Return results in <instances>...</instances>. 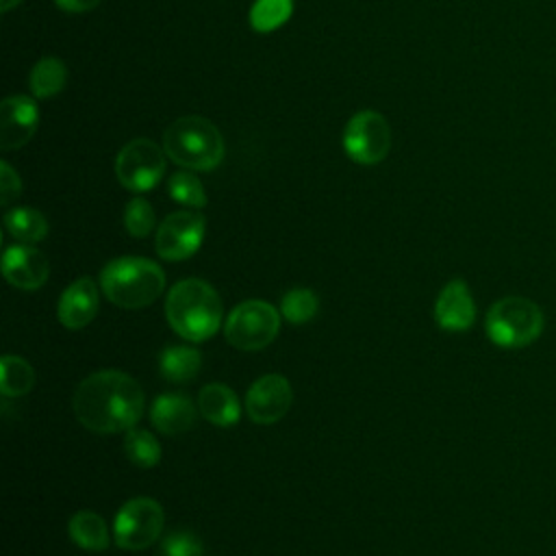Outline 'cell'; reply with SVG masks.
<instances>
[{"label":"cell","mask_w":556,"mask_h":556,"mask_svg":"<svg viewBox=\"0 0 556 556\" xmlns=\"http://www.w3.org/2000/svg\"><path fill=\"white\" fill-rule=\"evenodd\" d=\"M65 78H67V70L63 61L54 56H46L30 70L28 87L37 98H50L63 89Z\"/></svg>","instance_id":"7402d4cb"},{"label":"cell","mask_w":556,"mask_h":556,"mask_svg":"<svg viewBox=\"0 0 556 556\" xmlns=\"http://www.w3.org/2000/svg\"><path fill=\"white\" fill-rule=\"evenodd\" d=\"M165 154L198 172L215 169L224 159V139L213 122L200 115H185L172 122L163 135Z\"/></svg>","instance_id":"277c9868"},{"label":"cell","mask_w":556,"mask_h":556,"mask_svg":"<svg viewBox=\"0 0 556 556\" xmlns=\"http://www.w3.org/2000/svg\"><path fill=\"white\" fill-rule=\"evenodd\" d=\"M124 452L128 456V460L137 467H154L161 460V445L154 439L152 432L148 430H139V428H130L126 432L124 439Z\"/></svg>","instance_id":"603a6c76"},{"label":"cell","mask_w":556,"mask_h":556,"mask_svg":"<svg viewBox=\"0 0 556 556\" xmlns=\"http://www.w3.org/2000/svg\"><path fill=\"white\" fill-rule=\"evenodd\" d=\"M22 0H0V9L2 11H11L13 7H17Z\"/></svg>","instance_id":"4dcf8cb0"},{"label":"cell","mask_w":556,"mask_h":556,"mask_svg":"<svg viewBox=\"0 0 556 556\" xmlns=\"http://www.w3.org/2000/svg\"><path fill=\"white\" fill-rule=\"evenodd\" d=\"M100 295L91 278H78L72 282L59 300V321L67 330L85 328L98 313Z\"/></svg>","instance_id":"9a60e30c"},{"label":"cell","mask_w":556,"mask_h":556,"mask_svg":"<svg viewBox=\"0 0 556 556\" xmlns=\"http://www.w3.org/2000/svg\"><path fill=\"white\" fill-rule=\"evenodd\" d=\"M22 191L20 176L13 172L9 163H0V202L7 206L11 200H15Z\"/></svg>","instance_id":"f1b7e54d"},{"label":"cell","mask_w":556,"mask_h":556,"mask_svg":"<svg viewBox=\"0 0 556 556\" xmlns=\"http://www.w3.org/2000/svg\"><path fill=\"white\" fill-rule=\"evenodd\" d=\"M100 287L113 304L122 308H143L161 295L165 274L150 258L122 256L104 265Z\"/></svg>","instance_id":"3957f363"},{"label":"cell","mask_w":556,"mask_h":556,"mask_svg":"<svg viewBox=\"0 0 556 556\" xmlns=\"http://www.w3.org/2000/svg\"><path fill=\"white\" fill-rule=\"evenodd\" d=\"M165 315L176 334L187 341H204L219 330L224 308L217 291L208 282L185 278L169 289Z\"/></svg>","instance_id":"7a4b0ae2"},{"label":"cell","mask_w":556,"mask_h":556,"mask_svg":"<svg viewBox=\"0 0 556 556\" xmlns=\"http://www.w3.org/2000/svg\"><path fill=\"white\" fill-rule=\"evenodd\" d=\"M343 148L348 156L361 165L380 163L391 148V128L376 111L356 113L343 132Z\"/></svg>","instance_id":"9c48e42d"},{"label":"cell","mask_w":556,"mask_h":556,"mask_svg":"<svg viewBox=\"0 0 556 556\" xmlns=\"http://www.w3.org/2000/svg\"><path fill=\"white\" fill-rule=\"evenodd\" d=\"M100 0H56V4L67 13H83L98 7Z\"/></svg>","instance_id":"f546056e"},{"label":"cell","mask_w":556,"mask_h":556,"mask_svg":"<svg viewBox=\"0 0 556 556\" xmlns=\"http://www.w3.org/2000/svg\"><path fill=\"white\" fill-rule=\"evenodd\" d=\"M204 230L206 219L202 213L193 208L169 213L156 228L154 248L165 261H185L202 245Z\"/></svg>","instance_id":"30bf717a"},{"label":"cell","mask_w":556,"mask_h":556,"mask_svg":"<svg viewBox=\"0 0 556 556\" xmlns=\"http://www.w3.org/2000/svg\"><path fill=\"white\" fill-rule=\"evenodd\" d=\"M434 317L443 330L463 332L471 328L476 319V304L465 280H450L434 304Z\"/></svg>","instance_id":"5bb4252c"},{"label":"cell","mask_w":556,"mask_h":556,"mask_svg":"<svg viewBox=\"0 0 556 556\" xmlns=\"http://www.w3.org/2000/svg\"><path fill=\"white\" fill-rule=\"evenodd\" d=\"M2 274L17 289H39L50 274V263L30 243H17L7 248L2 256Z\"/></svg>","instance_id":"4fadbf2b"},{"label":"cell","mask_w":556,"mask_h":556,"mask_svg":"<svg viewBox=\"0 0 556 556\" xmlns=\"http://www.w3.org/2000/svg\"><path fill=\"white\" fill-rule=\"evenodd\" d=\"M35 387V369L20 356L7 354L0 361V391L7 397L26 395Z\"/></svg>","instance_id":"44dd1931"},{"label":"cell","mask_w":556,"mask_h":556,"mask_svg":"<svg viewBox=\"0 0 556 556\" xmlns=\"http://www.w3.org/2000/svg\"><path fill=\"white\" fill-rule=\"evenodd\" d=\"M163 506L152 497L128 500L115 515L113 534L115 543L124 549H146L150 547L163 530Z\"/></svg>","instance_id":"52a82bcc"},{"label":"cell","mask_w":556,"mask_h":556,"mask_svg":"<svg viewBox=\"0 0 556 556\" xmlns=\"http://www.w3.org/2000/svg\"><path fill=\"white\" fill-rule=\"evenodd\" d=\"M72 541L89 552H102L109 547V530L104 519L93 510H78L67 523Z\"/></svg>","instance_id":"ac0fdd59"},{"label":"cell","mask_w":556,"mask_h":556,"mask_svg":"<svg viewBox=\"0 0 556 556\" xmlns=\"http://www.w3.org/2000/svg\"><path fill=\"white\" fill-rule=\"evenodd\" d=\"M78 421L100 434L130 430L143 410V391L135 378L117 369L87 376L72 400Z\"/></svg>","instance_id":"6da1fadb"},{"label":"cell","mask_w":556,"mask_h":556,"mask_svg":"<svg viewBox=\"0 0 556 556\" xmlns=\"http://www.w3.org/2000/svg\"><path fill=\"white\" fill-rule=\"evenodd\" d=\"M4 226L13 239L20 243H37L48 235V222L46 217L30 206H17L11 208L4 215Z\"/></svg>","instance_id":"ffe728a7"},{"label":"cell","mask_w":556,"mask_h":556,"mask_svg":"<svg viewBox=\"0 0 556 556\" xmlns=\"http://www.w3.org/2000/svg\"><path fill=\"white\" fill-rule=\"evenodd\" d=\"M167 191L169 195L189 206V208H202L206 204V193H204V187L202 182L198 180V176H193L191 172H176L172 178H169V185H167Z\"/></svg>","instance_id":"484cf974"},{"label":"cell","mask_w":556,"mask_h":556,"mask_svg":"<svg viewBox=\"0 0 556 556\" xmlns=\"http://www.w3.org/2000/svg\"><path fill=\"white\" fill-rule=\"evenodd\" d=\"M545 326L543 311L536 302L519 295L497 300L484 319L489 339L500 348H526L534 343Z\"/></svg>","instance_id":"5b68a950"},{"label":"cell","mask_w":556,"mask_h":556,"mask_svg":"<svg viewBox=\"0 0 556 556\" xmlns=\"http://www.w3.org/2000/svg\"><path fill=\"white\" fill-rule=\"evenodd\" d=\"M198 408L204 419H208L219 428L235 426L241 417V404L237 393L230 387L219 382H211L202 387L198 395Z\"/></svg>","instance_id":"e0dca14e"},{"label":"cell","mask_w":556,"mask_h":556,"mask_svg":"<svg viewBox=\"0 0 556 556\" xmlns=\"http://www.w3.org/2000/svg\"><path fill=\"white\" fill-rule=\"evenodd\" d=\"M124 226L132 237H146L154 228V211L148 200L135 198L126 204L124 211Z\"/></svg>","instance_id":"4316f807"},{"label":"cell","mask_w":556,"mask_h":556,"mask_svg":"<svg viewBox=\"0 0 556 556\" xmlns=\"http://www.w3.org/2000/svg\"><path fill=\"white\" fill-rule=\"evenodd\" d=\"M39 111L28 96H9L0 104V148L13 150L30 141L37 130Z\"/></svg>","instance_id":"7c38bea8"},{"label":"cell","mask_w":556,"mask_h":556,"mask_svg":"<svg viewBox=\"0 0 556 556\" xmlns=\"http://www.w3.org/2000/svg\"><path fill=\"white\" fill-rule=\"evenodd\" d=\"M198 410L187 395L163 393L152 402L150 419L163 434H180L195 426Z\"/></svg>","instance_id":"2e32d148"},{"label":"cell","mask_w":556,"mask_h":556,"mask_svg":"<svg viewBox=\"0 0 556 556\" xmlns=\"http://www.w3.org/2000/svg\"><path fill=\"white\" fill-rule=\"evenodd\" d=\"M159 556H204V547L193 532L176 530L163 539Z\"/></svg>","instance_id":"83f0119b"},{"label":"cell","mask_w":556,"mask_h":556,"mask_svg":"<svg viewBox=\"0 0 556 556\" xmlns=\"http://www.w3.org/2000/svg\"><path fill=\"white\" fill-rule=\"evenodd\" d=\"M293 11V0H256L250 11V24L256 33H271L282 26Z\"/></svg>","instance_id":"cb8c5ba5"},{"label":"cell","mask_w":556,"mask_h":556,"mask_svg":"<svg viewBox=\"0 0 556 556\" xmlns=\"http://www.w3.org/2000/svg\"><path fill=\"white\" fill-rule=\"evenodd\" d=\"M202 367V356L198 350L187 345H172L163 350L159 358V369L169 382H189L198 376Z\"/></svg>","instance_id":"d6986e66"},{"label":"cell","mask_w":556,"mask_h":556,"mask_svg":"<svg viewBox=\"0 0 556 556\" xmlns=\"http://www.w3.org/2000/svg\"><path fill=\"white\" fill-rule=\"evenodd\" d=\"M293 402L291 384L280 374L261 376L245 395V413L256 424H274L282 419Z\"/></svg>","instance_id":"8fae6325"},{"label":"cell","mask_w":556,"mask_h":556,"mask_svg":"<svg viewBox=\"0 0 556 556\" xmlns=\"http://www.w3.org/2000/svg\"><path fill=\"white\" fill-rule=\"evenodd\" d=\"M280 330L278 311L265 300H248L237 304L224 326L226 341L243 352L267 348Z\"/></svg>","instance_id":"8992f818"},{"label":"cell","mask_w":556,"mask_h":556,"mask_svg":"<svg viewBox=\"0 0 556 556\" xmlns=\"http://www.w3.org/2000/svg\"><path fill=\"white\" fill-rule=\"evenodd\" d=\"M165 156V150L152 139H132L119 150L115 159L117 180L130 191H148L163 178Z\"/></svg>","instance_id":"ba28073f"},{"label":"cell","mask_w":556,"mask_h":556,"mask_svg":"<svg viewBox=\"0 0 556 556\" xmlns=\"http://www.w3.org/2000/svg\"><path fill=\"white\" fill-rule=\"evenodd\" d=\"M317 308H319V298L304 287L291 289L289 293H285L280 302V311L285 319L291 324H306L311 317H315Z\"/></svg>","instance_id":"d4e9b609"}]
</instances>
